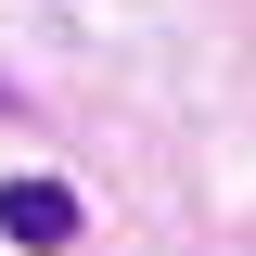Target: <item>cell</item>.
<instances>
[{
	"label": "cell",
	"mask_w": 256,
	"mask_h": 256,
	"mask_svg": "<svg viewBox=\"0 0 256 256\" xmlns=\"http://www.w3.org/2000/svg\"><path fill=\"white\" fill-rule=\"evenodd\" d=\"M77 230H90L77 180H0V244H26V256H64Z\"/></svg>",
	"instance_id": "1"
}]
</instances>
